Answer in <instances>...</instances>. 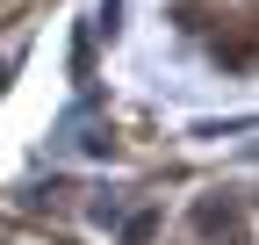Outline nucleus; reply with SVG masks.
Returning <instances> with one entry per match:
<instances>
[{
  "mask_svg": "<svg viewBox=\"0 0 259 245\" xmlns=\"http://www.w3.org/2000/svg\"><path fill=\"white\" fill-rule=\"evenodd\" d=\"M158 238V209H137V217L122 224V245H151Z\"/></svg>",
  "mask_w": 259,
  "mask_h": 245,
  "instance_id": "nucleus-3",
  "label": "nucleus"
},
{
  "mask_svg": "<svg viewBox=\"0 0 259 245\" xmlns=\"http://www.w3.org/2000/svg\"><path fill=\"white\" fill-rule=\"evenodd\" d=\"M209 51H216V65L252 72V65H259V8H245V15H223V29L209 36Z\"/></svg>",
  "mask_w": 259,
  "mask_h": 245,
  "instance_id": "nucleus-2",
  "label": "nucleus"
},
{
  "mask_svg": "<svg viewBox=\"0 0 259 245\" xmlns=\"http://www.w3.org/2000/svg\"><path fill=\"white\" fill-rule=\"evenodd\" d=\"M0 245H8V231H0Z\"/></svg>",
  "mask_w": 259,
  "mask_h": 245,
  "instance_id": "nucleus-4",
  "label": "nucleus"
},
{
  "mask_svg": "<svg viewBox=\"0 0 259 245\" xmlns=\"http://www.w3.org/2000/svg\"><path fill=\"white\" fill-rule=\"evenodd\" d=\"M194 238L202 245H252V224L231 195H202L194 202Z\"/></svg>",
  "mask_w": 259,
  "mask_h": 245,
  "instance_id": "nucleus-1",
  "label": "nucleus"
}]
</instances>
